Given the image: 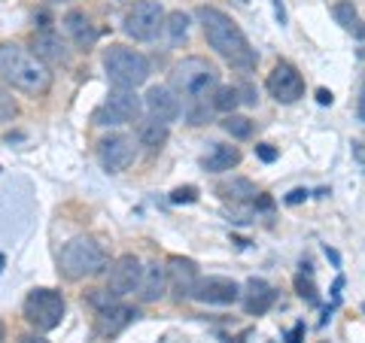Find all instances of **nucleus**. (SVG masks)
<instances>
[{"mask_svg":"<svg viewBox=\"0 0 365 343\" xmlns=\"http://www.w3.org/2000/svg\"><path fill=\"white\" fill-rule=\"evenodd\" d=\"M198 21H201V31H204V37H207L210 49L220 55V58H225L241 73L253 70L256 61H259L256 49L250 46V40L244 37V31L237 28V21L232 16H225L222 9H216V6H201Z\"/></svg>","mask_w":365,"mask_h":343,"instance_id":"obj_1","label":"nucleus"},{"mask_svg":"<svg viewBox=\"0 0 365 343\" xmlns=\"http://www.w3.org/2000/svg\"><path fill=\"white\" fill-rule=\"evenodd\" d=\"M0 76L6 79L13 88L25 91V95H46L52 85V73L49 64L40 61L34 52L21 49L16 43H4L0 46Z\"/></svg>","mask_w":365,"mask_h":343,"instance_id":"obj_2","label":"nucleus"},{"mask_svg":"<svg viewBox=\"0 0 365 343\" xmlns=\"http://www.w3.org/2000/svg\"><path fill=\"white\" fill-rule=\"evenodd\" d=\"M170 79H174V91L186 100V104H192V100H207L213 91L220 88L216 85L220 73H216V67L210 61H204V58H182V61H177Z\"/></svg>","mask_w":365,"mask_h":343,"instance_id":"obj_3","label":"nucleus"},{"mask_svg":"<svg viewBox=\"0 0 365 343\" xmlns=\"http://www.w3.org/2000/svg\"><path fill=\"white\" fill-rule=\"evenodd\" d=\"M58 265L67 280L98 277V273L107 270V253L91 237H73L71 243H64Z\"/></svg>","mask_w":365,"mask_h":343,"instance_id":"obj_4","label":"nucleus"},{"mask_svg":"<svg viewBox=\"0 0 365 343\" xmlns=\"http://www.w3.org/2000/svg\"><path fill=\"white\" fill-rule=\"evenodd\" d=\"M104 70L113 88H137L150 79V58L128 46H110L104 52Z\"/></svg>","mask_w":365,"mask_h":343,"instance_id":"obj_5","label":"nucleus"},{"mask_svg":"<svg viewBox=\"0 0 365 343\" xmlns=\"http://www.w3.org/2000/svg\"><path fill=\"white\" fill-rule=\"evenodd\" d=\"M64 298L55 289H34L25 298V319L37 331H52L64 319Z\"/></svg>","mask_w":365,"mask_h":343,"instance_id":"obj_6","label":"nucleus"},{"mask_svg":"<svg viewBox=\"0 0 365 343\" xmlns=\"http://www.w3.org/2000/svg\"><path fill=\"white\" fill-rule=\"evenodd\" d=\"M165 19L168 16L158 0H137L125 16V33L137 43H150L158 37V31H165Z\"/></svg>","mask_w":365,"mask_h":343,"instance_id":"obj_7","label":"nucleus"},{"mask_svg":"<svg viewBox=\"0 0 365 343\" xmlns=\"http://www.w3.org/2000/svg\"><path fill=\"white\" fill-rule=\"evenodd\" d=\"M268 91L277 104H295L304 95V76L289 61H277L268 73Z\"/></svg>","mask_w":365,"mask_h":343,"instance_id":"obj_8","label":"nucleus"},{"mask_svg":"<svg viewBox=\"0 0 365 343\" xmlns=\"http://www.w3.org/2000/svg\"><path fill=\"white\" fill-rule=\"evenodd\" d=\"M98 155H101V164H104L110 174H122L134 164V155H137V146H134V137L128 134H107L104 140L98 143Z\"/></svg>","mask_w":365,"mask_h":343,"instance_id":"obj_9","label":"nucleus"},{"mask_svg":"<svg viewBox=\"0 0 365 343\" xmlns=\"http://www.w3.org/2000/svg\"><path fill=\"white\" fill-rule=\"evenodd\" d=\"M140 277H143V265L137 255H119L110 265V292H116L119 298L122 295H131L140 289Z\"/></svg>","mask_w":365,"mask_h":343,"instance_id":"obj_10","label":"nucleus"},{"mask_svg":"<svg viewBox=\"0 0 365 343\" xmlns=\"http://www.w3.org/2000/svg\"><path fill=\"white\" fill-rule=\"evenodd\" d=\"M143 104H146V110H150V116H153V119L165 122V125L177 122V119H180V112H182V104H180L177 91H174V88H168V85H153L150 91H146Z\"/></svg>","mask_w":365,"mask_h":343,"instance_id":"obj_11","label":"nucleus"},{"mask_svg":"<svg viewBox=\"0 0 365 343\" xmlns=\"http://www.w3.org/2000/svg\"><path fill=\"white\" fill-rule=\"evenodd\" d=\"M192 298L201 304H235L241 298V285L228 277H207V280H198Z\"/></svg>","mask_w":365,"mask_h":343,"instance_id":"obj_12","label":"nucleus"},{"mask_svg":"<svg viewBox=\"0 0 365 343\" xmlns=\"http://www.w3.org/2000/svg\"><path fill=\"white\" fill-rule=\"evenodd\" d=\"M170 285V277H168V265L162 261H146L143 265V277H140V289H137V298L143 304H155L165 298Z\"/></svg>","mask_w":365,"mask_h":343,"instance_id":"obj_13","label":"nucleus"},{"mask_svg":"<svg viewBox=\"0 0 365 343\" xmlns=\"http://www.w3.org/2000/svg\"><path fill=\"white\" fill-rule=\"evenodd\" d=\"M168 277H170V285H174L177 298H192L195 295V285H198V265L192 258H180L174 255L168 261Z\"/></svg>","mask_w":365,"mask_h":343,"instance_id":"obj_14","label":"nucleus"},{"mask_svg":"<svg viewBox=\"0 0 365 343\" xmlns=\"http://www.w3.org/2000/svg\"><path fill=\"white\" fill-rule=\"evenodd\" d=\"M34 55H37L40 61H46V64H67V61H71L67 43L55 31L34 33Z\"/></svg>","mask_w":365,"mask_h":343,"instance_id":"obj_15","label":"nucleus"},{"mask_svg":"<svg viewBox=\"0 0 365 343\" xmlns=\"http://www.w3.org/2000/svg\"><path fill=\"white\" fill-rule=\"evenodd\" d=\"M104 107L116 112L119 122L125 125V122H137V119H140V112H143L146 104L134 95V88H113Z\"/></svg>","mask_w":365,"mask_h":343,"instance_id":"obj_16","label":"nucleus"},{"mask_svg":"<svg viewBox=\"0 0 365 343\" xmlns=\"http://www.w3.org/2000/svg\"><path fill=\"white\" fill-rule=\"evenodd\" d=\"M61 25L67 31V37H71L79 49H91V46L98 43V31H95V25L88 21V16L83 13V9H71V13L61 19Z\"/></svg>","mask_w":365,"mask_h":343,"instance_id":"obj_17","label":"nucleus"},{"mask_svg":"<svg viewBox=\"0 0 365 343\" xmlns=\"http://www.w3.org/2000/svg\"><path fill=\"white\" fill-rule=\"evenodd\" d=\"M137 316H140V313H137L134 307L113 304V307H107V310H101V313H98V334H104V337H116L119 331L128 328Z\"/></svg>","mask_w":365,"mask_h":343,"instance_id":"obj_18","label":"nucleus"},{"mask_svg":"<svg viewBox=\"0 0 365 343\" xmlns=\"http://www.w3.org/2000/svg\"><path fill=\"white\" fill-rule=\"evenodd\" d=\"M274 298H277V292L271 289V285L265 280H250L247 283V298H244V307L250 316H262L271 310Z\"/></svg>","mask_w":365,"mask_h":343,"instance_id":"obj_19","label":"nucleus"},{"mask_svg":"<svg viewBox=\"0 0 365 343\" xmlns=\"http://www.w3.org/2000/svg\"><path fill=\"white\" fill-rule=\"evenodd\" d=\"M241 162V152L235 149V146H213V152L204 158V167L210 170V174H225V170L237 167Z\"/></svg>","mask_w":365,"mask_h":343,"instance_id":"obj_20","label":"nucleus"},{"mask_svg":"<svg viewBox=\"0 0 365 343\" xmlns=\"http://www.w3.org/2000/svg\"><path fill=\"white\" fill-rule=\"evenodd\" d=\"M168 140V125L165 122H158V119H146L140 122V128H137V143L140 146H150V149H158Z\"/></svg>","mask_w":365,"mask_h":343,"instance_id":"obj_21","label":"nucleus"},{"mask_svg":"<svg viewBox=\"0 0 365 343\" xmlns=\"http://www.w3.org/2000/svg\"><path fill=\"white\" fill-rule=\"evenodd\" d=\"M332 16H335V21L344 31H353L356 33V37H362L365 33V25L359 21V16H356V6L350 4V0H338V4L332 6Z\"/></svg>","mask_w":365,"mask_h":343,"instance_id":"obj_22","label":"nucleus"},{"mask_svg":"<svg viewBox=\"0 0 365 343\" xmlns=\"http://www.w3.org/2000/svg\"><path fill=\"white\" fill-rule=\"evenodd\" d=\"M237 104H241V88H235V85H220L210 95V107L216 110V112H235L237 110Z\"/></svg>","mask_w":365,"mask_h":343,"instance_id":"obj_23","label":"nucleus"},{"mask_svg":"<svg viewBox=\"0 0 365 343\" xmlns=\"http://www.w3.org/2000/svg\"><path fill=\"white\" fill-rule=\"evenodd\" d=\"M189 16L182 13V9H177V13H170L168 19H165V37L170 40V46H180L182 40L189 37Z\"/></svg>","mask_w":365,"mask_h":343,"instance_id":"obj_24","label":"nucleus"},{"mask_svg":"<svg viewBox=\"0 0 365 343\" xmlns=\"http://www.w3.org/2000/svg\"><path fill=\"white\" fill-rule=\"evenodd\" d=\"M222 128L228 137H235V140H247V137H253V122L247 116H237V112H228L222 119Z\"/></svg>","mask_w":365,"mask_h":343,"instance_id":"obj_25","label":"nucleus"},{"mask_svg":"<svg viewBox=\"0 0 365 343\" xmlns=\"http://www.w3.org/2000/svg\"><path fill=\"white\" fill-rule=\"evenodd\" d=\"M225 198H235V201H253L256 198V186L250 179H232V182H225V186L220 189Z\"/></svg>","mask_w":365,"mask_h":343,"instance_id":"obj_26","label":"nucleus"},{"mask_svg":"<svg viewBox=\"0 0 365 343\" xmlns=\"http://www.w3.org/2000/svg\"><path fill=\"white\" fill-rule=\"evenodd\" d=\"M210 110H213V107H207V100H192V104L182 107L189 125H204V122H210Z\"/></svg>","mask_w":365,"mask_h":343,"instance_id":"obj_27","label":"nucleus"},{"mask_svg":"<svg viewBox=\"0 0 365 343\" xmlns=\"http://www.w3.org/2000/svg\"><path fill=\"white\" fill-rule=\"evenodd\" d=\"M19 116V104H16V97L9 95L6 88H0V125L4 122H13Z\"/></svg>","mask_w":365,"mask_h":343,"instance_id":"obj_28","label":"nucleus"},{"mask_svg":"<svg viewBox=\"0 0 365 343\" xmlns=\"http://www.w3.org/2000/svg\"><path fill=\"white\" fill-rule=\"evenodd\" d=\"M116 298H119V295H116V292H110V289H95V292L88 295V301L98 307V313H101V310H107V307H113V304H116Z\"/></svg>","mask_w":365,"mask_h":343,"instance_id":"obj_29","label":"nucleus"},{"mask_svg":"<svg viewBox=\"0 0 365 343\" xmlns=\"http://www.w3.org/2000/svg\"><path fill=\"white\" fill-rule=\"evenodd\" d=\"M198 201V189L195 186H180L170 191V204H195Z\"/></svg>","mask_w":365,"mask_h":343,"instance_id":"obj_30","label":"nucleus"},{"mask_svg":"<svg viewBox=\"0 0 365 343\" xmlns=\"http://www.w3.org/2000/svg\"><path fill=\"white\" fill-rule=\"evenodd\" d=\"M295 289H299V295H302V298H304L307 304H317V301H319V298H317V289H314V283H311V280L299 277V280H295Z\"/></svg>","mask_w":365,"mask_h":343,"instance_id":"obj_31","label":"nucleus"},{"mask_svg":"<svg viewBox=\"0 0 365 343\" xmlns=\"http://www.w3.org/2000/svg\"><path fill=\"white\" fill-rule=\"evenodd\" d=\"M95 125H104V128H107V125H122V122H119V116H116V112H113V110L101 107V110L95 112Z\"/></svg>","mask_w":365,"mask_h":343,"instance_id":"obj_32","label":"nucleus"},{"mask_svg":"<svg viewBox=\"0 0 365 343\" xmlns=\"http://www.w3.org/2000/svg\"><path fill=\"white\" fill-rule=\"evenodd\" d=\"M256 155H259L265 164L277 162V149H274V146H268V143H259V146H256Z\"/></svg>","mask_w":365,"mask_h":343,"instance_id":"obj_33","label":"nucleus"},{"mask_svg":"<svg viewBox=\"0 0 365 343\" xmlns=\"http://www.w3.org/2000/svg\"><path fill=\"white\" fill-rule=\"evenodd\" d=\"M302 201H307V189H292V191L287 194V204H289V207H295V204H302Z\"/></svg>","mask_w":365,"mask_h":343,"instance_id":"obj_34","label":"nucleus"},{"mask_svg":"<svg viewBox=\"0 0 365 343\" xmlns=\"http://www.w3.org/2000/svg\"><path fill=\"white\" fill-rule=\"evenodd\" d=\"M302 340H304V322H299V325H295L289 334H287V343H302Z\"/></svg>","mask_w":365,"mask_h":343,"instance_id":"obj_35","label":"nucleus"},{"mask_svg":"<svg viewBox=\"0 0 365 343\" xmlns=\"http://www.w3.org/2000/svg\"><path fill=\"white\" fill-rule=\"evenodd\" d=\"M241 104H250V107L256 104V91L250 85H241Z\"/></svg>","mask_w":365,"mask_h":343,"instance_id":"obj_36","label":"nucleus"},{"mask_svg":"<svg viewBox=\"0 0 365 343\" xmlns=\"http://www.w3.org/2000/svg\"><path fill=\"white\" fill-rule=\"evenodd\" d=\"M317 100H319V104H323V107H329V104H332V91L319 88V91H317Z\"/></svg>","mask_w":365,"mask_h":343,"instance_id":"obj_37","label":"nucleus"},{"mask_svg":"<svg viewBox=\"0 0 365 343\" xmlns=\"http://www.w3.org/2000/svg\"><path fill=\"white\" fill-rule=\"evenodd\" d=\"M19 343H49V340H46L43 334H21Z\"/></svg>","mask_w":365,"mask_h":343,"instance_id":"obj_38","label":"nucleus"},{"mask_svg":"<svg viewBox=\"0 0 365 343\" xmlns=\"http://www.w3.org/2000/svg\"><path fill=\"white\" fill-rule=\"evenodd\" d=\"M274 16H277L280 25H283V21H287V13H283V4H280V0H274Z\"/></svg>","mask_w":365,"mask_h":343,"instance_id":"obj_39","label":"nucleus"},{"mask_svg":"<svg viewBox=\"0 0 365 343\" xmlns=\"http://www.w3.org/2000/svg\"><path fill=\"white\" fill-rule=\"evenodd\" d=\"M359 119L365 122V83H362V95H359Z\"/></svg>","mask_w":365,"mask_h":343,"instance_id":"obj_40","label":"nucleus"},{"mask_svg":"<svg viewBox=\"0 0 365 343\" xmlns=\"http://www.w3.org/2000/svg\"><path fill=\"white\" fill-rule=\"evenodd\" d=\"M274 204H271V198H259V210H271Z\"/></svg>","mask_w":365,"mask_h":343,"instance_id":"obj_41","label":"nucleus"},{"mask_svg":"<svg viewBox=\"0 0 365 343\" xmlns=\"http://www.w3.org/2000/svg\"><path fill=\"white\" fill-rule=\"evenodd\" d=\"M353 152L359 155V162H365V149H362V143H353Z\"/></svg>","mask_w":365,"mask_h":343,"instance_id":"obj_42","label":"nucleus"},{"mask_svg":"<svg viewBox=\"0 0 365 343\" xmlns=\"http://www.w3.org/2000/svg\"><path fill=\"white\" fill-rule=\"evenodd\" d=\"M4 334H6V331H4V322H0V343H4Z\"/></svg>","mask_w":365,"mask_h":343,"instance_id":"obj_43","label":"nucleus"}]
</instances>
